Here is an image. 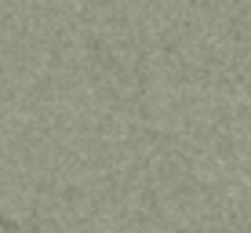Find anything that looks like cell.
<instances>
[{
	"label": "cell",
	"instance_id": "cell-1",
	"mask_svg": "<svg viewBox=\"0 0 251 233\" xmlns=\"http://www.w3.org/2000/svg\"><path fill=\"white\" fill-rule=\"evenodd\" d=\"M0 226H4L7 233H15V230H19V222H11V219H7V215H0Z\"/></svg>",
	"mask_w": 251,
	"mask_h": 233
}]
</instances>
